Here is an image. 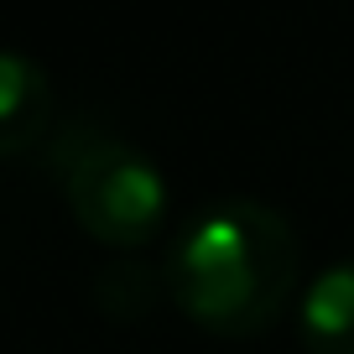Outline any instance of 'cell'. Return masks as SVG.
<instances>
[{
  "label": "cell",
  "mask_w": 354,
  "mask_h": 354,
  "mask_svg": "<svg viewBox=\"0 0 354 354\" xmlns=\"http://www.w3.org/2000/svg\"><path fill=\"white\" fill-rule=\"evenodd\" d=\"M167 297L219 339H255L297 292V234L271 203L224 198L172 240L162 261Z\"/></svg>",
  "instance_id": "1"
},
{
  "label": "cell",
  "mask_w": 354,
  "mask_h": 354,
  "mask_svg": "<svg viewBox=\"0 0 354 354\" xmlns=\"http://www.w3.org/2000/svg\"><path fill=\"white\" fill-rule=\"evenodd\" d=\"M78 230L110 250H141L167 224V177L136 146L88 131L78 146H53Z\"/></svg>",
  "instance_id": "2"
},
{
  "label": "cell",
  "mask_w": 354,
  "mask_h": 354,
  "mask_svg": "<svg viewBox=\"0 0 354 354\" xmlns=\"http://www.w3.org/2000/svg\"><path fill=\"white\" fill-rule=\"evenodd\" d=\"M53 115H57V100H53L47 68L26 53L0 47V162L37 151L53 131Z\"/></svg>",
  "instance_id": "3"
},
{
  "label": "cell",
  "mask_w": 354,
  "mask_h": 354,
  "mask_svg": "<svg viewBox=\"0 0 354 354\" xmlns=\"http://www.w3.org/2000/svg\"><path fill=\"white\" fill-rule=\"evenodd\" d=\"M297 333L308 354H354V261L313 277L297 308Z\"/></svg>",
  "instance_id": "4"
},
{
  "label": "cell",
  "mask_w": 354,
  "mask_h": 354,
  "mask_svg": "<svg viewBox=\"0 0 354 354\" xmlns=\"http://www.w3.org/2000/svg\"><path fill=\"white\" fill-rule=\"evenodd\" d=\"M162 297H167V277L156 266L136 261V255H120V261H110L94 277V302L115 323H141Z\"/></svg>",
  "instance_id": "5"
}]
</instances>
